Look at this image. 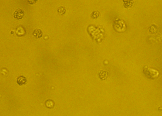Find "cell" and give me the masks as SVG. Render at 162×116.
Wrapping results in <instances>:
<instances>
[{
  "instance_id": "6da1fadb",
  "label": "cell",
  "mask_w": 162,
  "mask_h": 116,
  "mask_svg": "<svg viewBox=\"0 0 162 116\" xmlns=\"http://www.w3.org/2000/svg\"><path fill=\"white\" fill-rule=\"evenodd\" d=\"M144 76L149 79H155L158 77L159 75V72L153 68L144 66L143 70Z\"/></svg>"
},
{
  "instance_id": "7a4b0ae2",
  "label": "cell",
  "mask_w": 162,
  "mask_h": 116,
  "mask_svg": "<svg viewBox=\"0 0 162 116\" xmlns=\"http://www.w3.org/2000/svg\"><path fill=\"white\" fill-rule=\"evenodd\" d=\"M126 28V25H125V22H123L122 20H118L115 21V24H114V28L116 29L118 32H122L123 31H125V29L123 28Z\"/></svg>"
},
{
  "instance_id": "3957f363",
  "label": "cell",
  "mask_w": 162,
  "mask_h": 116,
  "mask_svg": "<svg viewBox=\"0 0 162 116\" xmlns=\"http://www.w3.org/2000/svg\"><path fill=\"white\" fill-rule=\"evenodd\" d=\"M24 16V11L21 8H18L14 13V17L17 19H21Z\"/></svg>"
},
{
  "instance_id": "277c9868",
  "label": "cell",
  "mask_w": 162,
  "mask_h": 116,
  "mask_svg": "<svg viewBox=\"0 0 162 116\" xmlns=\"http://www.w3.org/2000/svg\"><path fill=\"white\" fill-rule=\"evenodd\" d=\"M27 81V78L25 76H20L19 77H18V79L17 80V83H18V85L22 86L26 84Z\"/></svg>"
},
{
  "instance_id": "5b68a950",
  "label": "cell",
  "mask_w": 162,
  "mask_h": 116,
  "mask_svg": "<svg viewBox=\"0 0 162 116\" xmlns=\"http://www.w3.org/2000/svg\"><path fill=\"white\" fill-rule=\"evenodd\" d=\"M33 35L37 39H39L42 37V32L41 30L39 29H36L34 30L33 32Z\"/></svg>"
},
{
  "instance_id": "8992f818",
  "label": "cell",
  "mask_w": 162,
  "mask_h": 116,
  "mask_svg": "<svg viewBox=\"0 0 162 116\" xmlns=\"http://www.w3.org/2000/svg\"><path fill=\"white\" fill-rule=\"evenodd\" d=\"M109 73L106 71H100L99 73V76L102 80H105L108 78Z\"/></svg>"
},
{
  "instance_id": "52a82bcc",
  "label": "cell",
  "mask_w": 162,
  "mask_h": 116,
  "mask_svg": "<svg viewBox=\"0 0 162 116\" xmlns=\"http://www.w3.org/2000/svg\"><path fill=\"white\" fill-rule=\"evenodd\" d=\"M55 106V103H54V101L51 99L47 100L45 102V106L48 108H52Z\"/></svg>"
},
{
  "instance_id": "ba28073f",
  "label": "cell",
  "mask_w": 162,
  "mask_h": 116,
  "mask_svg": "<svg viewBox=\"0 0 162 116\" xmlns=\"http://www.w3.org/2000/svg\"><path fill=\"white\" fill-rule=\"evenodd\" d=\"M21 26H18L17 28V29H16V34H17V35H18V36H22V35H25V29H24V28H22V29L21 30Z\"/></svg>"
},
{
  "instance_id": "9c48e42d",
  "label": "cell",
  "mask_w": 162,
  "mask_h": 116,
  "mask_svg": "<svg viewBox=\"0 0 162 116\" xmlns=\"http://www.w3.org/2000/svg\"><path fill=\"white\" fill-rule=\"evenodd\" d=\"M124 2V7H125L126 8H130V7H131L133 5V2L134 1H123Z\"/></svg>"
},
{
  "instance_id": "30bf717a",
  "label": "cell",
  "mask_w": 162,
  "mask_h": 116,
  "mask_svg": "<svg viewBox=\"0 0 162 116\" xmlns=\"http://www.w3.org/2000/svg\"><path fill=\"white\" fill-rule=\"evenodd\" d=\"M58 12L59 15H64L66 12V9L64 8V7H59V8L58 9Z\"/></svg>"
},
{
  "instance_id": "8fae6325",
  "label": "cell",
  "mask_w": 162,
  "mask_h": 116,
  "mask_svg": "<svg viewBox=\"0 0 162 116\" xmlns=\"http://www.w3.org/2000/svg\"><path fill=\"white\" fill-rule=\"evenodd\" d=\"M149 31H150V32H151V33H153H153H155L156 31V28L154 26H152L150 28V29H149Z\"/></svg>"
},
{
  "instance_id": "7c38bea8",
  "label": "cell",
  "mask_w": 162,
  "mask_h": 116,
  "mask_svg": "<svg viewBox=\"0 0 162 116\" xmlns=\"http://www.w3.org/2000/svg\"><path fill=\"white\" fill-rule=\"evenodd\" d=\"M36 1H32V0H31V1H28V2H29L31 4H35V2H36Z\"/></svg>"
},
{
  "instance_id": "4fadbf2b",
  "label": "cell",
  "mask_w": 162,
  "mask_h": 116,
  "mask_svg": "<svg viewBox=\"0 0 162 116\" xmlns=\"http://www.w3.org/2000/svg\"><path fill=\"white\" fill-rule=\"evenodd\" d=\"M159 110H162V108H159Z\"/></svg>"
}]
</instances>
